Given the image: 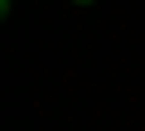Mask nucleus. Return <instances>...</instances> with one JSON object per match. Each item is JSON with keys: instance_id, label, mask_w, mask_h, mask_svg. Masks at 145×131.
I'll return each instance as SVG.
<instances>
[{"instance_id": "f257e3e1", "label": "nucleus", "mask_w": 145, "mask_h": 131, "mask_svg": "<svg viewBox=\"0 0 145 131\" xmlns=\"http://www.w3.org/2000/svg\"><path fill=\"white\" fill-rule=\"evenodd\" d=\"M72 5H97V0H72Z\"/></svg>"}]
</instances>
